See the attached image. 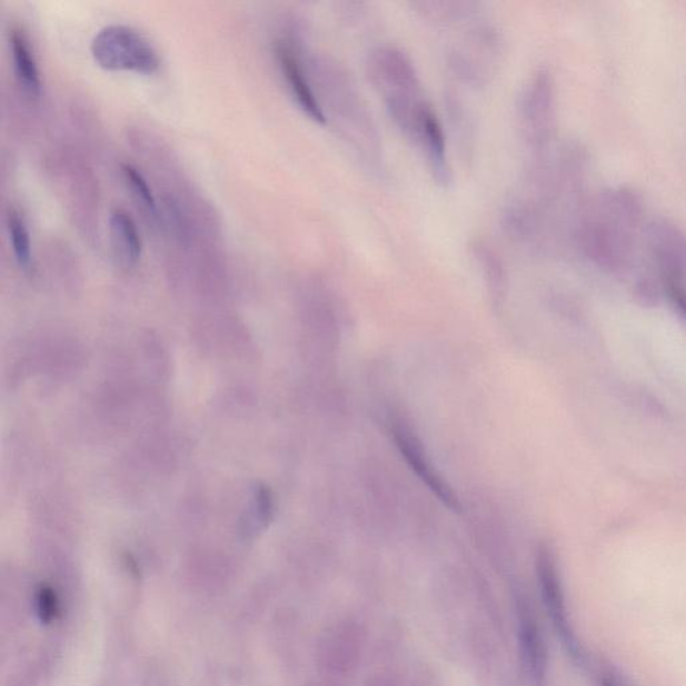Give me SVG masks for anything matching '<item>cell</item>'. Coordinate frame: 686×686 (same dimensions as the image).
I'll list each match as a JSON object with an SVG mask.
<instances>
[{
	"label": "cell",
	"instance_id": "obj_6",
	"mask_svg": "<svg viewBox=\"0 0 686 686\" xmlns=\"http://www.w3.org/2000/svg\"><path fill=\"white\" fill-rule=\"evenodd\" d=\"M276 57L287 88L299 109L314 122L326 126L324 110L316 88H314L311 74L306 69L297 46L289 39H279L276 43Z\"/></svg>",
	"mask_w": 686,
	"mask_h": 686
},
{
	"label": "cell",
	"instance_id": "obj_13",
	"mask_svg": "<svg viewBox=\"0 0 686 686\" xmlns=\"http://www.w3.org/2000/svg\"><path fill=\"white\" fill-rule=\"evenodd\" d=\"M666 287H668L669 297L673 300V304L677 306L679 312H682L686 318V289L682 280L666 284Z\"/></svg>",
	"mask_w": 686,
	"mask_h": 686
},
{
	"label": "cell",
	"instance_id": "obj_8",
	"mask_svg": "<svg viewBox=\"0 0 686 686\" xmlns=\"http://www.w3.org/2000/svg\"><path fill=\"white\" fill-rule=\"evenodd\" d=\"M10 49L16 74L24 93L39 97L42 90L41 74H39L34 51L31 49L28 34L21 28L10 31Z\"/></svg>",
	"mask_w": 686,
	"mask_h": 686
},
{
	"label": "cell",
	"instance_id": "obj_4",
	"mask_svg": "<svg viewBox=\"0 0 686 686\" xmlns=\"http://www.w3.org/2000/svg\"><path fill=\"white\" fill-rule=\"evenodd\" d=\"M98 67L112 71H135L155 74L160 69V57L141 32L127 24L105 26L90 46Z\"/></svg>",
	"mask_w": 686,
	"mask_h": 686
},
{
	"label": "cell",
	"instance_id": "obj_1",
	"mask_svg": "<svg viewBox=\"0 0 686 686\" xmlns=\"http://www.w3.org/2000/svg\"><path fill=\"white\" fill-rule=\"evenodd\" d=\"M366 71L385 109L405 139L417 149L437 185L453 182L447 136L408 54L395 46L370 52Z\"/></svg>",
	"mask_w": 686,
	"mask_h": 686
},
{
	"label": "cell",
	"instance_id": "obj_5",
	"mask_svg": "<svg viewBox=\"0 0 686 686\" xmlns=\"http://www.w3.org/2000/svg\"><path fill=\"white\" fill-rule=\"evenodd\" d=\"M520 136L534 155L544 152L555 126V88L550 71L539 69L521 90L518 103Z\"/></svg>",
	"mask_w": 686,
	"mask_h": 686
},
{
	"label": "cell",
	"instance_id": "obj_3",
	"mask_svg": "<svg viewBox=\"0 0 686 686\" xmlns=\"http://www.w3.org/2000/svg\"><path fill=\"white\" fill-rule=\"evenodd\" d=\"M639 209L638 201L629 192L605 195L589 209L579 227L584 251L599 265L624 266L636 243Z\"/></svg>",
	"mask_w": 686,
	"mask_h": 686
},
{
	"label": "cell",
	"instance_id": "obj_11",
	"mask_svg": "<svg viewBox=\"0 0 686 686\" xmlns=\"http://www.w3.org/2000/svg\"><path fill=\"white\" fill-rule=\"evenodd\" d=\"M8 230L12 251H14L19 266L29 270L32 261L30 232L23 217L14 208L10 209L8 215Z\"/></svg>",
	"mask_w": 686,
	"mask_h": 686
},
{
	"label": "cell",
	"instance_id": "obj_9",
	"mask_svg": "<svg viewBox=\"0 0 686 686\" xmlns=\"http://www.w3.org/2000/svg\"><path fill=\"white\" fill-rule=\"evenodd\" d=\"M109 227L117 255L128 265L137 264L142 253V239L133 218L126 209L116 208L110 213Z\"/></svg>",
	"mask_w": 686,
	"mask_h": 686
},
{
	"label": "cell",
	"instance_id": "obj_10",
	"mask_svg": "<svg viewBox=\"0 0 686 686\" xmlns=\"http://www.w3.org/2000/svg\"><path fill=\"white\" fill-rule=\"evenodd\" d=\"M538 566L541 589H544L548 609H550L561 635L567 637L568 643H571L573 636L567 625L564 594H561L557 567H555L551 554L546 550L540 551Z\"/></svg>",
	"mask_w": 686,
	"mask_h": 686
},
{
	"label": "cell",
	"instance_id": "obj_12",
	"mask_svg": "<svg viewBox=\"0 0 686 686\" xmlns=\"http://www.w3.org/2000/svg\"><path fill=\"white\" fill-rule=\"evenodd\" d=\"M121 171L123 178H126L127 185L130 188V191L133 192L136 199L141 202L143 207L148 209L150 213H153L156 217L157 213V202L155 199V195L152 189L149 188L148 181L140 173L139 169H136L130 165H122Z\"/></svg>",
	"mask_w": 686,
	"mask_h": 686
},
{
	"label": "cell",
	"instance_id": "obj_7",
	"mask_svg": "<svg viewBox=\"0 0 686 686\" xmlns=\"http://www.w3.org/2000/svg\"><path fill=\"white\" fill-rule=\"evenodd\" d=\"M394 427L395 439L398 444V448L401 449V454L405 459L410 464V467L416 470V474L420 476L422 480H426L427 486L434 489L437 496L441 500L446 501L449 507H457L456 499H454L453 493L449 491L447 486L440 480L439 476L434 473L433 467L422 456L420 447H418L415 437H411L409 430L401 426V424L395 422Z\"/></svg>",
	"mask_w": 686,
	"mask_h": 686
},
{
	"label": "cell",
	"instance_id": "obj_14",
	"mask_svg": "<svg viewBox=\"0 0 686 686\" xmlns=\"http://www.w3.org/2000/svg\"><path fill=\"white\" fill-rule=\"evenodd\" d=\"M39 613H41L42 619H49L52 617L56 610L54 597L49 591H42L38 598Z\"/></svg>",
	"mask_w": 686,
	"mask_h": 686
},
{
	"label": "cell",
	"instance_id": "obj_2",
	"mask_svg": "<svg viewBox=\"0 0 686 686\" xmlns=\"http://www.w3.org/2000/svg\"><path fill=\"white\" fill-rule=\"evenodd\" d=\"M311 78L326 126L331 123L366 169L381 173L385 162L381 135L350 71L336 58L321 57L312 62Z\"/></svg>",
	"mask_w": 686,
	"mask_h": 686
},
{
	"label": "cell",
	"instance_id": "obj_15",
	"mask_svg": "<svg viewBox=\"0 0 686 686\" xmlns=\"http://www.w3.org/2000/svg\"><path fill=\"white\" fill-rule=\"evenodd\" d=\"M604 686H617L616 684L609 682V679H605Z\"/></svg>",
	"mask_w": 686,
	"mask_h": 686
}]
</instances>
